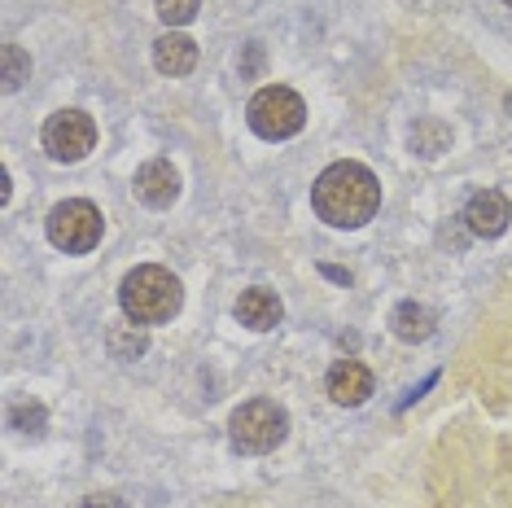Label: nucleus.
<instances>
[{
    "mask_svg": "<svg viewBox=\"0 0 512 508\" xmlns=\"http://www.w3.org/2000/svg\"><path fill=\"white\" fill-rule=\"evenodd\" d=\"M0 62H5V92H18L22 79L31 75V57L18 49V44H5L0 49Z\"/></svg>",
    "mask_w": 512,
    "mask_h": 508,
    "instance_id": "nucleus-16",
    "label": "nucleus"
},
{
    "mask_svg": "<svg viewBox=\"0 0 512 508\" xmlns=\"http://www.w3.org/2000/svg\"><path fill=\"white\" fill-rule=\"evenodd\" d=\"M320 272H324V276H329V281H342V285H346V281H351V272H346V268H320Z\"/></svg>",
    "mask_w": 512,
    "mask_h": 508,
    "instance_id": "nucleus-20",
    "label": "nucleus"
},
{
    "mask_svg": "<svg viewBox=\"0 0 512 508\" xmlns=\"http://www.w3.org/2000/svg\"><path fill=\"white\" fill-rule=\"evenodd\" d=\"M5 421H9V430H18V434H27V438H44V430H49V412H44V403H9V412H5Z\"/></svg>",
    "mask_w": 512,
    "mask_h": 508,
    "instance_id": "nucleus-14",
    "label": "nucleus"
},
{
    "mask_svg": "<svg viewBox=\"0 0 512 508\" xmlns=\"http://www.w3.org/2000/svg\"><path fill=\"white\" fill-rule=\"evenodd\" d=\"M228 434H232V447H237V452L263 456V452H272V447L285 443L289 412L281 408V403H272V399H250V403H241V408L232 412Z\"/></svg>",
    "mask_w": 512,
    "mask_h": 508,
    "instance_id": "nucleus-3",
    "label": "nucleus"
},
{
    "mask_svg": "<svg viewBox=\"0 0 512 508\" xmlns=\"http://www.w3.org/2000/svg\"><path fill=\"white\" fill-rule=\"evenodd\" d=\"M101 228H106V219H101L97 206L84 202V198L57 202L49 211V241L66 254H88L101 241Z\"/></svg>",
    "mask_w": 512,
    "mask_h": 508,
    "instance_id": "nucleus-5",
    "label": "nucleus"
},
{
    "mask_svg": "<svg viewBox=\"0 0 512 508\" xmlns=\"http://www.w3.org/2000/svg\"><path fill=\"white\" fill-rule=\"evenodd\" d=\"M451 145V132L442 127L438 119H421L412 127V149L416 154H425V158H434V154H442V149Z\"/></svg>",
    "mask_w": 512,
    "mask_h": 508,
    "instance_id": "nucleus-15",
    "label": "nucleus"
},
{
    "mask_svg": "<svg viewBox=\"0 0 512 508\" xmlns=\"http://www.w3.org/2000/svg\"><path fill=\"white\" fill-rule=\"evenodd\" d=\"M311 206L333 228H364L381 206V184L364 163H333L311 184Z\"/></svg>",
    "mask_w": 512,
    "mask_h": 508,
    "instance_id": "nucleus-1",
    "label": "nucleus"
},
{
    "mask_svg": "<svg viewBox=\"0 0 512 508\" xmlns=\"http://www.w3.org/2000/svg\"><path fill=\"white\" fill-rule=\"evenodd\" d=\"M154 66L162 75H171V79L189 75L197 66V44L189 36H180V31H167V36L154 40Z\"/></svg>",
    "mask_w": 512,
    "mask_h": 508,
    "instance_id": "nucleus-11",
    "label": "nucleus"
},
{
    "mask_svg": "<svg viewBox=\"0 0 512 508\" xmlns=\"http://www.w3.org/2000/svg\"><path fill=\"white\" fill-rule=\"evenodd\" d=\"M79 508H127V504L119 500V495L101 491V495H88V500H84V504H79Z\"/></svg>",
    "mask_w": 512,
    "mask_h": 508,
    "instance_id": "nucleus-18",
    "label": "nucleus"
},
{
    "mask_svg": "<svg viewBox=\"0 0 512 508\" xmlns=\"http://www.w3.org/2000/svg\"><path fill=\"white\" fill-rule=\"evenodd\" d=\"M281 316H285V307H281V298H276L272 290H246L237 298V320L246 329H254V333L276 329L281 325Z\"/></svg>",
    "mask_w": 512,
    "mask_h": 508,
    "instance_id": "nucleus-10",
    "label": "nucleus"
},
{
    "mask_svg": "<svg viewBox=\"0 0 512 508\" xmlns=\"http://www.w3.org/2000/svg\"><path fill=\"white\" fill-rule=\"evenodd\" d=\"M97 145V123L84 110H57L44 123V149L53 163H84Z\"/></svg>",
    "mask_w": 512,
    "mask_h": 508,
    "instance_id": "nucleus-6",
    "label": "nucleus"
},
{
    "mask_svg": "<svg viewBox=\"0 0 512 508\" xmlns=\"http://www.w3.org/2000/svg\"><path fill=\"white\" fill-rule=\"evenodd\" d=\"M504 5H512V0H504Z\"/></svg>",
    "mask_w": 512,
    "mask_h": 508,
    "instance_id": "nucleus-22",
    "label": "nucleus"
},
{
    "mask_svg": "<svg viewBox=\"0 0 512 508\" xmlns=\"http://www.w3.org/2000/svg\"><path fill=\"white\" fill-rule=\"evenodd\" d=\"M434 325H438L434 311H429L425 303H412V298L394 307V316H390V329H394L399 342H425L429 333H434Z\"/></svg>",
    "mask_w": 512,
    "mask_h": 508,
    "instance_id": "nucleus-12",
    "label": "nucleus"
},
{
    "mask_svg": "<svg viewBox=\"0 0 512 508\" xmlns=\"http://www.w3.org/2000/svg\"><path fill=\"white\" fill-rule=\"evenodd\" d=\"M119 303L123 316L136 320V325H167L171 316L184 307V285L158 263H145V268L127 272L119 285Z\"/></svg>",
    "mask_w": 512,
    "mask_h": 508,
    "instance_id": "nucleus-2",
    "label": "nucleus"
},
{
    "mask_svg": "<svg viewBox=\"0 0 512 508\" xmlns=\"http://www.w3.org/2000/svg\"><path fill=\"white\" fill-rule=\"evenodd\" d=\"M372 395V373L359 360H337L329 368V399L342 408H359Z\"/></svg>",
    "mask_w": 512,
    "mask_h": 508,
    "instance_id": "nucleus-9",
    "label": "nucleus"
},
{
    "mask_svg": "<svg viewBox=\"0 0 512 508\" xmlns=\"http://www.w3.org/2000/svg\"><path fill=\"white\" fill-rule=\"evenodd\" d=\"M508 114H512V92H508Z\"/></svg>",
    "mask_w": 512,
    "mask_h": 508,
    "instance_id": "nucleus-21",
    "label": "nucleus"
},
{
    "mask_svg": "<svg viewBox=\"0 0 512 508\" xmlns=\"http://www.w3.org/2000/svg\"><path fill=\"white\" fill-rule=\"evenodd\" d=\"M246 119H250V127L263 136V141H289V136H298L302 123H307V106H302V97L294 88L267 84V88H259L250 97Z\"/></svg>",
    "mask_w": 512,
    "mask_h": 508,
    "instance_id": "nucleus-4",
    "label": "nucleus"
},
{
    "mask_svg": "<svg viewBox=\"0 0 512 508\" xmlns=\"http://www.w3.org/2000/svg\"><path fill=\"white\" fill-rule=\"evenodd\" d=\"M158 18L167 22V27H184V22L197 18V9H202V0H154Z\"/></svg>",
    "mask_w": 512,
    "mask_h": 508,
    "instance_id": "nucleus-17",
    "label": "nucleus"
},
{
    "mask_svg": "<svg viewBox=\"0 0 512 508\" xmlns=\"http://www.w3.org/2000/svg\"><path fill=\"white\" fill-rule=\"evenodd\" d=\"M132 193H136V198H141L145 206H154V211H167V206L180 198V171L171 167L167 158H149V163L136 171Z\"/></svg>",
    "mask_w": 512,
    "mask_h": 508,
    "instance_id": "nucleus-7",
    "label": "nucleus"
},
{
    "mask_svg": "<svg viewBox=\"0 0 512 508\" xmlns=\"http://www.w3.org/2000/svg\"><path fill=\"white\" fill-rule=\"evenodd\" d=\"M106 346H110V355H114V360H136V355H145L149 333H145V325H136V320H127V325H114V329L106 333Z\"/></svg>",
    "mask_w": 512,
    "mask_h": 508,
    "instance_id": "nucleus-13",
    "label": "nucleus"
},
{
    "mask_svg": "<svg viewBox=\"0 0 512 508\" xmlns=\"http://www.w3.org/2000/svg\"><path fill=\"white\" fill-rule=\"evenodd\" d=\"M464 228H469L473 237H499L508 228V219H512V206L508 198L499 189H482V193H473L469 206H464Z\"/></svg>",
    "mask_w": 512,
    "mask_h": 508,
    "instance_id": "nucleus-8",
    "label": "nucleus"
},
{
    "mask_svg": "<svg viewBox=\"0 0 512 508\" xmlns=\"http://www.w3.org/2000/svg\"><path fill=\"white\" fill-rule=\"evenodd\" d=\"M259 66H263V49L259 44H250V57L241 62V71H259Z\"/></svg>",
    "mask_w": 512,
    "mask_h": 508,
    "instance_id": "nucleus-19",
    "label": "nucleus"
}]
</instances>
